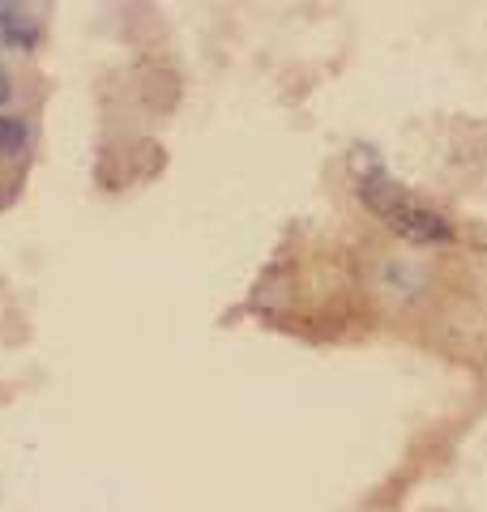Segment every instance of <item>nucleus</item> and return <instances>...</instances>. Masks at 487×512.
Returning <instances> with one entry per match:
<instances>
[{"label": "nucleus", "mask_w": 487, "mask_h": 512, "mask_svg": "<svg viewBox=\"0 0 487 512\" xmlns=\"http://www.w3.org/2000/svg\"><path fill=\"white\" fill-rule=\"evenodd\" d=\"M381 222L389 231H394L398 239H406V244H419V248H436V244H453V222L445 214L428 210V205H419L411 192H398L394 201L385 205Z\"/></svg>", "instance_id": "nucleus-1"}, {"label": "nucleus", "mask_w": 487, "mask_h": 512, "mask_svg": "<svg viewBox=\"0 0 487 512\" xmlns=\"http://www.w3.org/2000/svg\"><path fill=\"white\" fill-rule=\"evenodd\" d=\"M39 39H43V30H39V22L30 18V13L9 9L5 18H0V43H5V47H18V52H30V47H39Z\"/></svg>", "instance_id": "nucleus-2"}, {"label": "nucleus", "mask_w": 487, "mask_h": 512, "mask_svg": "<svg viewBox=\"0 0 487 512\" xmlns=\"http://www.w3.org/2000/svg\"><path fill=\"white\" fill-rule=\"evenodd\" d=\"M26 141H30V124L22 116H9V111H0V154H5V158L22 154Z\"/></svg>", "instance_id": "nucleus-3"}, {"label": "nucleus", "mask_w": 487, "mask_h": 512, "mask_svg": "<svg viewBox=\"0 0 487 512\" xmlns=\"http://www.w3.org/2000/svg\"><path fill=\"white\" fill-rule=\"evenodd\" d=\"M9 99H13V77H9L5 64H0V107H5Z\"/></svg>", "instance_id": "nucleus-4"}, {"label": "nucleus", "mask_w": 487, "mask_h": 512, "mask_svg": "<svg viewBox=\"0 0 487 512\" xmlns=\"http://www.w3.org/2000/svg\"><path fill=\"white\" fill-rule=\"evenodd\" d=\"M13 9V0H0V18H5V13Z\"/></svg>", "instance_id": "nucleus-5"}]
</instances>
